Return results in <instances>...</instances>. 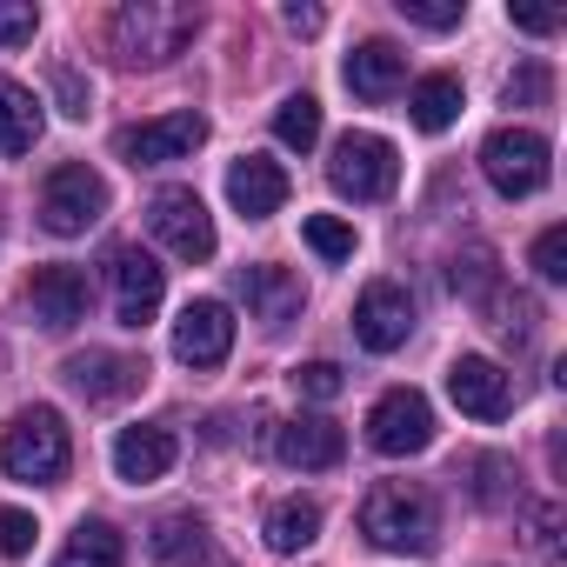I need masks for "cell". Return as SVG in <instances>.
<instances>
[{"label": "cell", "mask_w": 567, "mask_h": 567, "mask_svg": "<svg viewBox=\"0 0 567 567\" xmlns=\"http://www.w3.org/2000/svg\"><path fill=\"white\" fill-rule=\"evenodd\" d=\"M194 28H200V14L187 0H127L107 21V41H114L121 68H167L194 41Z\"/></svg>", "instance_id": "6da1fadb"}, {"label": "cell", "mask_w": 567, "mask_h": 567, "mask_svg": "<svg viewBox=\"0 0 567 567\" xmlns=\"http://www.w3.org/2000/svg\"><path fill=\"white\" fill-rule=\"evenodd\" d=\"M74 461V441H68V421L54 408H21L8 427H0V467L28 487H54Z\"/></svg>", "instance_id": "7a4b0ae2"}, {"label": "cell", "mask_w": 567, "mask_h": 567, "mask_svg": "<svg viewBox=\"0 0 567 567\" xmlns=\"http://www.w3.org/2000/svg\"><path fill=\"white\" fill-rule=\"evenodd\" d=\"M361 534H368L374 547H388V554H427L434 534H441V520H434V501H427L421 487L388 481V487H374V494L361 501Z\"/></svg>", "instance_id": "3957f363"}, {"label": "cell", "mask_w": 567, "mask_h": 567, "mask_svg": "<svg viewBox=\"0 0 567 567\" xmlns=\"http://www.w3.org/2000/svg\"><path fill=\"white\" fill-rule=\"evenodd\" d=\"M481 174L494 181V194L527 200V194L547 187V174H554V147H547L534 127H494V134L481 141Z\"/></svg>", "instance_id": "277c9868"}, {"label": "cell", "mask_w": 567, "mask_h": 567, "mask_svg": "<svg viewBox=\"0 0 567 567\" xmlns=\"http://www.w3.org/2000/svg\"><path fill=\"white\" fill-rule=\"evenodd\" d=\"M328 181H334L341 200H388L394 181H401V154L381 134H341L334 161H328Z\"/></svg>", "instance_id": "5b68a950"}, {"label": "cell", "mask_w": 567, "mask_h": 567, "mask_svg": "<svg viewBox=\"0 0 567 567\" xmlns=\"http://www.w3.org/2000/svg\"><path fill=\"white\" fill-rule=\"evenodd\" d=\"M101 214H107V181H101L87 161H68V167L48 174V187H41V227H48V234L74 240V234H87Z\"/></svg>", "instance_id": "8992f818"}, {"label": "cell", "mask_w": 567, "mask_h": 567, "mask_svg": "<svg viewBox=\"0 0 567 567\" xmlns=\"http://www.w3.org/2000/svg\"><path fill=\"white\" fill-rule=\"evenodd\" d=\"M147 227H154V240H161L167 254H181V260H214V214H207V200H200L194 187H161V194L147 200Z\"/></svg>", "instance_id": "52a82bcc"}, {"label": "cell", "mask_w": 567, "mask_h": 567, "mask_svg": "<svg viewBox=\"0 0 567 567\" xmlns=\"http://www.w3.org/2000/svg\"><path fill=\"white\" fill-rule=\"evenodd\" d=\"M427 441H434V408H427V394H421V388H388V394L374 401V414H368V447L388 454V461H408V454H421Z\"/></svg>", "instance_id": "ba28073f"}, {"label": "cell", "mask_w": 567, "mask_h": 567, "mask_svg": "<svg viewBox=\"0 0 567 567\" xmlns=\"http://www.w3.org/2000/svg\"><path fill=\"white\" fill-rule=\"evenodd\" d=\"M200 141H207V114L181 107V114H161V121L121 127V134H114V154H121L127 167H167V161H187Z\"/></svg>", "instance_id": "9c48e42d"}, {"label": "cell", "mask_w": 567, "mask_h": 567, "mask_svg": "<svg viewBox=\"0 0 567 567\" xmlns=\"http://www.w3.org/2000/svg\"><path fill=\"white\" fill-rule=\"evenodd\" d=\"M107 280H114V321L141 334L161 315V301H167V267L154 254H141V247H114Z\"/></svg>", "instance_id": "30bf717a"}, {"label": "cell", "mask_w": 567, "mask_h": 567, "mask_svg": "<svg viewBox=\"0 0 567 567\" xmlns=\"http://www.w3.org/2000/svg\"><path fill=\"white\" fill-rule=\"evenodd\" d=\"M408 334H414V301H408L401 280H374V288H361V301H354V341L368 354H394Z\"/></svg>", "instance_id": "8fae6325"}, {"label": "cell", "mask_w": 567, "mask_h": 567, "mask_svg": "<svg viewBox=\"0 0 567 567\" xmlns=\"http://www.w3.org/2000/svg\"><path fill=\"white\" fill-rule=\"evenodd\" d=\"M28 308H34V321L41 328H54V334H68V328H81L87 321V274L81 267H34L28 274Z\"/></svg>", "instance_id": "7c38bea8"}, {"label": "cell", "mask_w": 567, "mask_h": 567, "mask_svg": "<svg viewBox=\"0 0 567 567\" xmlns=\"http://www.w3.org/2000/svg\"><path fill=\"white\" fill-rule=\"evenodd\" d=\"M174 354L187 368H220L234 354V315H227V301H187L181 321H174Z\"/></svg>", "instance_id": "4fadbf2b"}, {"label": "cell", "mask_w": 567, "mask_h": 567, "mask_svg": "<svg viewBox=\"0 0 567 567\" xmlns=\"http://www.w3.org/2000/svg\"><path fill=\"white\" fill-rule=\"evenodd\" d=\"M447 394H454L461 414H474V421H501V414L514 408V374H501L487 354H461V361L447 368Z\"/></svg>", "instance_id": "5bb4252c"}, {"label": "cell", "mask_w": 567, "mask_h": 567, "mask_svg": "<svg viewBox=\"0 0 567 567\" xmlns=\"http://www.w3.org/2000/svg\"><path fill=\"white\" fill-rule=\"evenodd\" d=\"M274 454L288 461V467H301V474H315V467H341V454H348V434H341L328 414H301V421H280V434H274Z\"/></svg>", "instance_id": "9a60e30c"}, {"label": "cell", "mask_w": 567, "mask_h": 567, "mask_svg": "<svg viewBox=\"0 0 567 567\" xmlns=\"http://www.w3.org/2000/svg\"><path fill=\"white\" fill-rule=\"evenodd\" d=\"M227 200H234L240 220H267V214H280V200H288V174H280V161H267V154H240L227 167Z\"/></svg>", "instance_id": "2e32d148"}, {"label": "cell", "mask_w": 567, "mask_h": 567, "mask_svg": "<svg viewBox=\"0 0 567 567\" xmlns=\"http://www.w3.org/2000/svg\"><path fill=\"white\" fill-rule=\"evenodd\" d=\"M87 401H127L141 381H147V368L134 361V354H107V348H87V354H74L68 368H61Z\"/></svg>", "instance_id": "e0dca14e"}, {"label": "cell", "mask_w": 567, "mask_h": 567, "mask_svg": "<svg viewBox=\"0 0 567 567\" xmlns=\"http://www.w3.org/2000/svg\"><path fill=\"white\" fill-rule=\"evenodd\" d=\"M174 427H161V421H141V427H121V441H114V474L121 481H161L167 467H174Z\"/></svg>", "instance_id": "ac0fdd59"}, {"label": "cell", "mask_w": 567, "mask_h": 567, "mask_svg": "<svg viewBox=\"0 0 567 567\" xmlns=\"http://www.w3.org/2000/svg\"><path fill=\"white\" fill-rule=\"evenodd\" d=\"M341 74H348V87H354L361 101H388V94H401V81H408V54H401L394 41H361Z\"/></svg>", "instance_id": "d6986e66"}, {"label": "cell", "mask_w": 567, "mask_h": 567, "mask_svg": "<svg viewBox=\"0 0 567 567\" xmlns=\"http://www.w3.org/2000/svg\"><path fill=\"white\" fill-rule=\"evenodd\" d=\"M240 295L267 328H288L301 315V280L288 267H240Z\"/></svg>", "instance_id": "ffe728a7"}, {"label": "cell", "mask_w": 567, "mask_h": 567, "mask_svg": "<svg viewBox=\"0 0 567 567\" xmlns=\"http://www.w3.org/2000/svg\"><path fill=\"white\" fill-rule=\"evenodd\" d=\"M41 127H48V114H41L34 87H21V81H0V154H34Z\"/></svg>", "instance_id": "44dd1931"}, {"label": "cell", "mask_w": 567, "mask_h": 567, "mask_svg": "<svg viewBox=\"0 0 567 567\" xmlns=\"http://www.w3.org/2000/svg\"><path fill=\"white\" fill-rule=\"evenodd\" d=\"M461 107H467V94H461L454 74H427V81H414V94H408V114H414L421 134H447V127L461 121Z\"/></svg>", "instance_id": "7402d4cb"}, {"label": "cell", "mask_w": 567, "mask_h": 567, "mask_svg": "<svg viewBox=\"0 0 567 567\" xmlns=\"http://www.w3.org/2000/svg\"><path fill=\"white\" fill-rule=\"evenodd\" d=\"M260 534H267V547H274V554H301V547H315V540H321V507H315V501H301V494H295V501H274V514H267V527H260Z\"/></svg>", "instance_id": "603a6c76"}, {"label": "cell", "mask_w": 567, "mask_h": 567, "mask_svg": "<svg viewBox=\"0 0 567 567\" xmlns=\"http://www.w3.org/2000/svg\"><path fill=\"white\" fill-rule=\"evenodd\" d=\"M54 567H127V540H121V527H107V520H81V527L68 534V547H61Z\"/></svg>", "instance_id": "cb8c5ba5"}, {"label": "cell", "mask_w": 567, "mask_h": 567, "mask_svg": "<svg viewBox=\"0 0 567 567\" xmlns=\"http://www.w3.org/2000/svg\"><path fill=\"white\" fill-rule=\"evenodd\" d=\"M274 141L295 147V154H308L321 141V101L315 94H288V101L274 107Z\"/></svg>", "instance_id": "d4e9b609"}, {"label": "cell", "mask_w": 567, "mask_h": 567, "mask_svg": "<svg viewBox=\"0 0 567 567\" xmlns=\"http://www.w3.org/2000/svg\"><path fill=\"white\" fill-rule=\"evenodd\" d=\"M308 247L321 254V260H354V227L341 220V214H308Z\"/></svg>", "instance_id": "484cf974"}, {"label": "cell", "mask_w": 567, "mask_h": 567, "mask_svg": "<svg viewBox=\"0 0 567 567\" xmlns=\"http://www.w3.org/2000/svg\"><path fill=\"white\" fill-rule=\"evenodd\" d=\"M200 540H207L200 514H167V520L154 527V554H161V560H187V547L200 554Z\"/></svg>", "instance_id": "4316f807"}, {"label": "cell", "mask_w": 567, "mask_h": 567, "mask_svg": "<svg viewBox=\"0 0 567 567\" xmlns=\"http://www.w3.org/2000/svg\"><path fill=\"white\" fill-rule=\"evenodd\" d=\"M41 34V8L34 0H0V48H28Z\"/></svg>", "instance_id": "83f0119b"}, {"label": "cell", "mask_w": 567, "mask_h": 567, "mask_svg": "<svg viewBox=\"0 0 567 567\" xmlns=\"http://www.w3.org/2000/svg\"><path fill=\"white\" fill-rule=\"evenodd\" d=\"M288 381H295V394H308V401H334V394L348 388V374H341L334 361H301Z\"/></svg>", "instance_id": "f1b7e54d"}, {"label": "cell", "mask_w": 567, "mask_h": 567, "mask_svg": "<svg viewBox=\"0 0 567 567\" xmlns=\"http://www.w3.org/2000/svg\"><path fill=\"white\" fill-rule=\"evenodd\" d=\"M527 260H534V274H540V280H567V227H560V220H554V227H540V240H534V254H527Z\"/></svg>", "instance_id": "f546056e"}, {"label": "cell", "mask_w": 567, "mask_h": 567, "mask_svg": "<svg viewBox=\"0 0 567 567\" xmlns=\"http://www.w3.org/2000/svg\"><path fill=\"white\" fill-rule=\"evenodd\" d=\"M34 540H41L34 514H21V507H0V554H8V560H21V554H34Z\"/></svg>", "instance_id": "4dcf8cb0"}, {"label": "cell", "mask_w": 567, "mask_h": 567, "mask_svg": "<svg viewBox=\"0 0 567 567\" xmlns=\"http://www.w3.org/2000/svg\"><path fill=\"white\" fill-rule=\"evenodd\" d=\"M394 8L414 21V28H461V0H394Z\"/></svg>", "instance_id": "1f68e13d"}, {"label": "cell", "mask_w": 567, "mask_h": 567, "mask_svg": "<svg viewBox=\"0 0 567 567\" xmlns=\"http://www.w3.org/2000/svg\"><path fill=\"white\" fill-rule=\"evenodd\" d=\"M54 94H61V114H74V121H87V101H94V87L74 74V68H54Z\"/></svg>", "instance_id": "d6a6232c"}, {"label": "cell", "mask_w": 567, "mask_h": 567, "mask_svg": "<svg viewBox=\"0 0 567 567\" xmlns=\"http://www.w3.org/2000/svg\"><path fill=\"white\" fill-rule=\"evenodd\" d=\"M534 547H540V560H560L567 547H560V507L547 501V507H534V534H527Z\"/></svg>", "instance_id": "836d02e7"}, {"label": "cell", "mask_w": 567, "mask_h": 567, "mask_svg": "<svg viewBox=\"0 0 567 567\" xmlns=\"http://www.w3.org/2000/svg\"><path fill=\"white\" fill-rule=\"evenodd\" d=\"M547 87H554V81H547V68L534 61V68H520V74L507 81V107H520V101H547Z\"/></svg>", "instance_id": "e575fe53"}, {"label": "cell", "mask_w": 567, "mask_h": 567, "mask_svg": "<svg viewBox=\"0 0 567 567\" xmlns=\"http://www.w3.org/2000/svg\"><path fill=\"white\" fill-rule=\"evenodd\" d=\"M507 21H514L520 34H554V28H560V8H507Z\"/></svg>", "instance_id": "d590c367"}, {"label": "cell", "mask_w": 567, "mask_h": 567, "mask_svg": "<svg viewBox=\"0 0 567 567\" xmlns=\"http://www.w3.org/2000/svg\"><path fill=\"white\" fill-rule=\"evenodd\" d=\"M280 21H288L295 34H321V8H308V0H288V8H280Z\"/></svg>", "instance_id": "8d00e7d4"}]
</instances>
